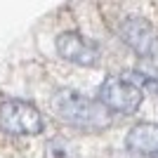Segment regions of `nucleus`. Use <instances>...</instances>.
<instances>
[{
    "instance_id": "7",
    "label": "nucleus",
    "mask_w": 158,
    "mask_h": 158,
    "mask_svg": "<svg viewBox=\"0 0 158 158\" xmlns=\"http://www.w3.org/2000/svg\"><path fill=\"white\" fill-rule=\"evenodd\" d=\"M149 158H158V153H156V156H149Z\"/></svg>"
},
{
    "instance_id": "5",
    "label": "nucleus",
    "mask_w": 158,
    "mask_h": 158,
    "mask_svg": "<svg viewBox=\"0 0 158 158\" xmlns=\"http://www.w3.org/2000/svg\"><path fill=\"white\" fill-rule=\"evenodd\" d=\"M57 52L66 61L78 66H94L99 61V47L92 40L83 38L80 33H73V31H66L57 38Z\"/></svg>"
},
{
    "instance_id": "2",
    "label": "nucleus",
    "mask_w": 158,
    "mask_h": 158,
    "mask_svg": "<svg viewBox=\"0 0 158 158\" xmlns=\"http://www.w3.org/2000/svg\"><path fill=\"white\" fill-rule=\"evenodd\" d=\"M0 127L10 135H40L45 123L33 104L21 99H7L0 104Z\"/></svg>"
},
{
    "instance_id": "4",
    "label": "nucleus",
    "mask_w": 158,
    "mask_h": 158,
    "mask_svg": "<svg viewBox=\"0 0 158 158\" xmlns=\"http://www.w3.org/2000/svg\"><path fill=\"white\" fill-rule=\"evenodd\" d=\"M120 38L144 59L158 61V31L146 19L130 17L120 24Z\"/></svg>"
},
{
    "instance_id": "6",
    "label": "nucleus",
    "mask_w": 158,
    "mask_h": 158,
    "mask_svg": "<svg viewBox=\"0 0 158 158\" xmlns=\"http://www.w3.org/2000/svg\"><path fill=\"white\" fill-rule=\"evenodd\" d=\"M125 146L139 156H156L158 153V123H139L125 137Z\"/></svg>"
},
{
    "instance_id": "1",
    "label": "nucleus",
    "mask_w": 158,
    "mask_h": 158,
    "mask_svg": "<svg viewBox=\"0 0 158 158\" xmlns=\"http://www.w3.org/2000/svg\"><path fill=\"white\" fill-rule=\"evenodd\" d=\"M52 111L64 123L85 130H99L111 123V111L102 102H94L76 90H59L52 97Z\"/></svg>"
},
{
    "instance_id": "3",
    "label": "nucleus",
    "mask_w": 158,
    "mask_h": 158,
    "mask_svg": "<svg viewBox=\"0 0 158 158\" xmlns=\"http://www.w3.org/2000/svg\"><path fill=\"white\" fill-rule=\"evenodd\" d=\"M142 99H144V94H142L139 85L125 78H106L99 87V102L109 111L135 113L142 106Z\"/></svg>"
}]
</instances>
